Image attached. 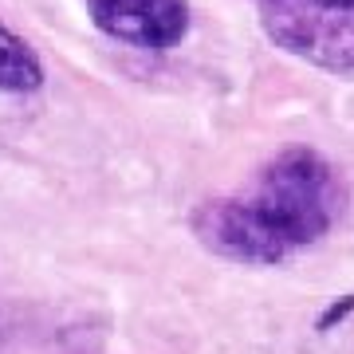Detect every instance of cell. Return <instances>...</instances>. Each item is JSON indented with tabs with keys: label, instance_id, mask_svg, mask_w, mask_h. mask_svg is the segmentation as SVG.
Instances as JSON below:
<instances>
[{
	"label": "cell",
	"instance_id": "1",
	"mask_svg": "<svg viewBox=\"0 0 354 354\" xmlns=\"http://www.w3.org/2000/svg\"><path fill=\"white\" fill-rule=\"evenodd\" d=\"M351 205L346 177L315 146L272 153L248 185L193 209L189 232L216 260L279 268L330 236Z\"/></svg>",
	"mask_w": 354,
	"mask_h": 354
},
{
	"label": "cell",
	"instance_id": "3",
	"mask_svg": "<svg viewBox=\"0 0 354 354\" xmlns=\"http://www.w3.org/2000/svg\"><path fill=\"white\" fill-rule=\"evenodd\" d=\"M99 36L134 51H174L193 28L189 0H79Z\"/></svg>",
	"mask_w": 354,
	"mask_h": 354
},
{
	"label": "cell",
	"instance_id": "4",
	"mask_svg": "<svg viewBox=\"0 0 354 354\" xmlns=\"http://www.w3.org/2000/svg\"><path fill=\"white\" fill-rule=\"evenodd\" d=\"M48 83L39 51L0 16V95H36Z\"/></svg>",
	"mask_w": 354,
	"mask_h": 354
},
{
	"label": "cell",
	"instance_id": "5",
	"mask_svg": "<svg viewBox=\"0 0 354 354\" xmlns=\"http://www.w3.org/2000/svg\"><path fill=\"white\" fill-rule=\"evenodd\" d=\"M256 4H295V8H354V0H256Z\"/></svg>",
	"mask_w": 354,
	"mask_h": 354
},
{
	"label": "cell",
	"instance_id": "2",
	"mask_svg": "<svg viewBox=\"0 0 354 354\" xmlns=\"http://www.w3.org/2000/svg\"><path fill=\"white\" fill-rule=\"evenodd\" d=\"M260 28L291 59L330 75H354V8L260 4Z\"/></svg>",
	"mask_w": 354,
	"mask_h": 354
}]
</instances>
